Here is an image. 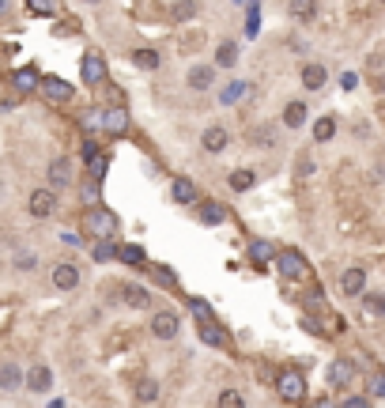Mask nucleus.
Returning a JSON list of instances; mask_svg holds the SVG:
<instances>
[{
	"instance_id": "1",
	"label": "nucleus",
	"mask_w": 385,
	"mask_h": 408,
	"mask_svg": "<svg viewBox=\"0 0 385 408\" xmlns=\"http://www.w3.org/2000/svg\"><path fill=\"white\" fill-rule=\"evenodd\" d=\"M83 227H87V235H91V238H99V242H110V238L117 235V215L110 212V208H87Z\"/></svg>"
},
{
	"instance_id": "2",
	"label": "nucleus",
	"mask_w": 385,
	"mask_h": 408,
	"mask_svg": "<svg viewBox=\"0 0 385 408\" xmlns=\"http://www.w3.org/2000/svg\"><path fill=\"white\" fill-rule=\"evenodd\" d=\"M276 389H279V397H284L287 405H299L302 397H306V378H302L295 367H287V371L276 374Z\"/></svg>"
},
{
	"instance_id": "3",
	"label": "nucleus",
	"mask_w": 385,
	"mask_h": 408,
	"mask_svg": "<svg viewBox=\"0 0 385 408\" xmlns=\"http://www.w3.org/2000/svg\"><path fill=\"white\" fill-rule=\"evenodd\" d=\"M276 269H279V276L284 280H302L306 276V258H302L299 250H279L276 253Z\"/></svg>"
},
{
	"instance_id": "4",
	"label": "nucleus",
	"mask_w": 385,
	"mask_h": 408,
	"mask_svg": "<svg viewBox=\"0 0 385 408\" xmlns=\"http://www.w3.org/2000/svg\"><path fill=\"white\" fill-rule=\"evenodd\" d=\"M178 329H181L178 314H170V310H163V314L151 318V333H155L159 340H174V337H178Z\"/></svg>"
},
{
	"instance_id": "5",
	"label": "nucleus",
	"mask_w": 385,
	"mask_h": 408,
	"mask_svg": "<svg viewBox=\"0 0 385 408\" xmlns=\"http://www.w3.org/2000/svg\"><path fill=\"white\" fill-rule=\"evenodd\" d=\"M125 129H128V110H125V106H110V110H102V133L121 136Z\"/></svg>"
},
{
	"instance_id": "6",
	"label": "nucleus",
	"mask_w": 385,
	"mask_h": 408,
	"mask_svg": "<svg viewBox=\"0 0 385 408\" xmlns=\"http://www.w3.org/2000/svg\"><path fill=\"white\" fill-rule=\"evenodd\" d=\"M38 91H42L50 102H68V99H72V87L64 84L61 76H42V84H38Z\"/></svg>"
},
{
	"instance_id": "7",
	"label": "nucleus",
	"mask_w": 385,
	"mask_h": 408,
	"mask_svg": "<svg viewBox=\"0 0 385 408\" xmlns=\"http://www.w3.org/2000/svg\"><path fill=\"white\" fill-rule=\"evenodd\" d=\"M23 382H27V389H34V394H46V389L53 386V374L46 363H34L27 374H23Z\"/></svg>"
},
{
	"instance_id": "8",
	"label": "nucleus",
	"mask_w": 385,
	"mask_h": 408,
	"mask_svg": "<svg viewBox=\"0 0 385 408\" xmlns=\"http://www.w3.org/2000/svg\"><path fill=\"white\" fill-rule=\"evenodd\" d=\"M53 208H57V197H53L50 189H34V193H30V215H34V220L53 215Z\"/></svg>"
},
{
	"instance_id": "9",
	"label": "nucleus",
	"mask_w": 385,
	"mask_h": 408,
	"mask_svg": "<svg viewBox=\"0 0 385 408\" xmlns=\"http://www.w3.org/2000/svg\"><path fill=\"white\" fill-rule=\"evenodd\" d=\"M351 378H355V363H351V359H333V363H328V382H333L336 389L351 386Z\"/></svg>"
},
{
	"instance_id": "10",
	"label": "nucleus",
	"mask_w": 385,
	"mask_h": 408,
	"mask_svg": "<svg viewBox=\"0 0 385 408\" xmlns=\"http://www.w3.org/2000/svg\"><path fill=\"white\" fill-rule=\"evenodd\" d=\"M340 287H344V295H363L366 291V269H344Z\"/></svg>"
},
{
	"instance_id": "11",
	"label": "nucleus",
	"mask_w": 385,
	"mask_h": 408,
	"mask_svg": "<svg viewBox=\"0 0 385 408\" xmlns=\"http://www.w3.org/2000/svg\"><path fill=\"white\" fill-rule=\"evenodd\" d=\"M83 79L87 84H102V79H106V61H102V53H87L83 57Z\"/></svg>"
},
{
	"instance_id": "12",
	"label": "nucleus",
	"mask_w": 385,
	"mask_h": 408,
	"mask_svg": "<svg viewBox=\"0 0 385 408\" xmlns=\"http://www.w3.org/2000/svg\"><path fill=\"white\" fill-rule=\"evenodd\" d=\"M212 84H215V68H212V65L189 68V87H192V91H208Z\"/></svg>"
},
{
	"instance_id": "13",
	"label": "nucleus",
	"mask_w": 385,
	"mask_h": 408,
	"mask_svg": "<svg viewBox=\"0 0 385 408\" xmlns=\"http://www.w3.org/2000/svg\"><path fill=\"white\" fill-rule=\"evenodd\" d=\"M76 284H79V269H76V265H57V269H53V287H61V291H72Z\"/></svg>"
},
{
	"instance_id": "14",
	"label": "nucleus",
	"mask_w": 385,
	"mask_h": 408,
	"mask_svg": "<svg viewBox=\"0 0 385 408\" xmlns=\"http://www.w3.org/2000/svg\"><path fill=\"white\" fill-rule=\"evenodd\" d=\"M50 182H53V186H57V189H64V186H68V182H72V163H68V159H53V163H50Z\"/></svg>"
},
{
	"instance_id": "15",
	"label": "nucleus",
	"mask_w": 385,
	"mask_h": 408,
	"mask_svg": "<svg viewBox=\"0 0 385 408\" xmlns=\"http://www.w3.org/2000/svg\"><path fill=\"white\" fill-rule=\"evenodd\" d=\"M106 171H110V155H106V151H95V155L87 159V174H91L95 186H99V182L106 178Z\"/></svg>"
},
{
	"instance_id": "16",
	"label": "nucleus",
	"mask_w": 385,
	"mask_h": 408,
	"mask_svg": "<svg viewBox=\"0 0 385 408\" xmlns=\"http://www.w3.org/2000/svg\"><path fill=\"white\" fill-rule=\"evenodd\" d=\"M227 129H219V125H212V129H204V136H200V144H204L208 151H223L227 148Z\"/></svg>"
},
{
	"instance_id": "17",
	"label": "nucleus",
	"mask_w": 385,
	"mask_h": 408,
	"mask_svg": "<svg viewBox=\"0 0 385 408\" xmlns=\"http://www.w3.org/2000/svg\"><path fill=\"white\" fill-rule=\"evenodd\" d=\"M325 79H328V72L321 65H306V68H302V87H310V91H321Z\"/></svg>"
},
{
	"instance_id": "18",
	"label": "nucleus",
	"mask_w": 385,
	"mask_h": 408,
	"mask_svg": "<svg viewBox=\"0 0 385 408\" xmlns=\"http://www.w3.org/2000/svg\"><path fill=\"white\" fill-rule=\"evenodd\" d=\"M23 386V371L15 363H0V389H19Z\"/></svg>"
},
{
	"instance_id": "19",
	"label": "nucleus",
	"mask_w": 385,
	"mask_h": 408,
	"mask_svg": "<svg viewBox=\"0 0 385 408\" xmlns=\"http://www.w3.org/2000/svg\"><path fill=\"white\" fill-rule=\"evenodd\" d=\"M12 84L19 87V91H38V84H42V76H38L34 68H19V72L12 76Z\"/></svg>"
},
{
	"instance_id": "20",
	"label": "nucleus",
	"mask_w": 385,
	"mask_h": 408,
	"mask_svg": "<svg viewBox=\"0 0 385 408\" xmlns=\"http://www.w3.org/2000/svg\"><path fill=\"white\" fill-rule=\"evenodd\" d=\"M174 201H178V204H192V201H197V186H192V178H178V182H174Z\"/></svg>"
},
{
	"instance_id": "21",
	"label": "nucleus",
	"mask_w": 385,
	"mask_h": 408,
	"mask_svg": "<svg viewBox=\"0 0 385 408\" xmlns=\"http://www.w3.org/2000/svg\"><path fill=\"white\" fill-rule=\"evenodd\" d=\"M200 340L212 344V348H223V344H227V337H223V329L215 322H200Z\"/></svg>"
},
{
	"instance_id": "22",
	"label": "nucleus",
	"mask_w": 385,
	"mask_h": 408,
	"mask_svg": "<svg viewBox=\"0 0 385 408\" xmlns=\"http://www.w3.org/2000/svg\"><path fill=\"white\" fill-rule=\"evenodd\" d=\"M253 186H257L253 171H235L230 174V189H235V193H246V189H253Z\"/></svg>"
},
{
	"instance_id": "23",
	"label": "nucleus",
	"mask_w": 385,
	"mask_h": 408,
	"mask_svg": "<svg viewBox=\"0 0 385 408\" xmlns=\"http://www.w3.org/2000/svg\"><path fill=\"white\" fill-rule=\"evenodd\" d=\"M250 258H253V265H268V261H276V250H272V242H253Z\"/></svg>"
},
{
	"instance_id": "24",
	"label": "nucleus",
	"mask_w": 385,
	"mask_h": 408,
	"mask_svg": "<svg viewBox=\"0 0 385 408\" xmlns=\"http://www.w3.org/2000/svg\"><path fill=\"white\" fill-rule=\"evenodd\" d=\"M302 122H306V106H302V102H291V106L284 110V125L287 129H299Z\"/></svg>"
},
{
	"instance_id": "25",
	"label": "nucleus",
	"mask_w": 385,
	"mask_h": 408,
	"mask_svg": "<svg viewBox=\"0 0 385 408\" xmlns=\"http://www.w3.org/2000/svg\"><path fill=\"white\" fill-rule=\"evenodd\" d=\"M363 310H366L371 318H382V314H385V295H382V291L363 295Z\"/></svg>"
},
{
	"instance_id": "26",
	"label": "nucleus",
	"mask_w": 385,
	"mask_h": 408,
	"mask_svg": "<svg viewBox=\"0 0 385 408\" xmlns=\"http://www.w3.org/2000/svg\"><path fill=\"white\" fill-rule=\"evenodd\" d=\"M235 61H238V46L235 42H223L219 50H215V65H219V68H230Z\"/></svg>"
},
{
	"instance_id": "27",
	"label": "nucleus",
	"mask_w": 385,
	"mask_h": 408,
	"mask_svg": "<svg viewBox=\"0 0 385 408\" xmlns=\"http://www.w3.org/2000/svg\"><path fill=\"white\" fill-rule=\"evenodd\" d=\"M121 295H125L128 307H136V310L148 307V291H144V287H136V284H125V287H121Z\"/></svg>"
},
{
	"instance_id": "28",
	"label": "nucleus",
	"mask_w": 385,
	"mask_h": 408,
	"mask_svg": "<svg viewBox=\"0 0 385 408\" xmlns=\"http://www.w3.org/2000/svg\"><path fill=\"white\" fill-rule=\"evenodd\" d=\"M227 220V212H223V204H204L200 208V223H208V227H215V223Z\"/></svg>"
},
{
	"instance_id": "29",
	"label": "nucleus",
	"mask_w": 385,
	"mask_h": 408,
	"mask_svg": "<svg viewBox=\"0 0 385 408\" xmlns=\"http://www.w3.org/2000/svg\"><path fill=\"white\" fill-rule=\"evenodd\" d=\"M132 61H136V68H148V72L159 68V53H155V50H136Z\"/></svg>"
},
{
	"instance_id": "30",
	"label": "nucleus",
	"mask_w": 385,
	"mask_h": 408,
	"mask_svg": "<svg viewBox=\"0 0 385 408\" xmlns=\"http://www.w3.org/2000/svg\"><path fill=\"white\" fill-rule=\"evenodd\" d=\"M333 136H336V122L333 117H321V122L314 125V140L325 144V140H333Z\"/></svg>"
},
{
	"instance_id": "31",
	"label": "nucleus",
	"mask_w": 385,
	"mask_h": 408,
	"mask_svg": "<svg viewBox=\"0 0 385 408\" xmlns=\"http://www.w3.org/2000/svg\"><path fill=\"white\" fill-rule=\"evenodd\" d=\"M79 125H83V133H102V110H87Z\"/></svg>"
},
{
	"instance_id": "32",
	"label": "nucleus",
	"mask_w": 385,
	"mask_h": 408,
	"mask_svg": "<svg viewBox=\"0 0 385 408\" xmlns=\"http://www.w3.org/2000/svg\"><path fill=\"white\" fill-rule=\"evenodd\" d=\"M219 408H246V397L238 389H223L219 394Z\"/></svg>"
},
{
	"instance_id": "33",
	"label": "nucleus",
	"mask_w": 385,
	"mask_h": 408,
	"mask_svg": "<svg viewBox=\"0 0 385 408\" xmlns=\"http://www.w3.org/2000/svg\"><path fill=\"white\" fill-rule=\"evenodd\" d=\"M117 253H121L125 265H144V250H140V246H121Z\"/></svg>"
},
{
	"instance_id": "34",
	"label": "nucleus",
	"mask_w": 385,
	"mask_h": 408,
	"mask_svg": "<svg viewBox=\"0 0 385 408\" xmlns=\"http://www.w3.org/2000/svg\"><path fill=\"white\" fill-rule=\"evenodd\" d=\"M136 397H140V401H155V397H159V386H155V382H140V386H136Z\"/></svg>"
},
{
	"instance_id": "35",
	"label": "nucleus",
	"mask_w": 385,
	"mask_h": 408,
	"mask_svg": "<svg viewBox=\"0 0 385 408\" xmlns=\"http://www.w3.org/2000/svg\"><path fill=\"white\" fill-rule=\"evenodd\" d=\"M246 87H250V84H230L227 91H223V102H238V99H246Z\"/></svg>"
},
{
	"instance_id": "36",
	"label": "nucleus",
	"mask_w": 385,
	"mask_h": 408,
	"mask_svg": "<svg viewBox=\"0 0 385 408\" xmlns=\"http://www.w3.org/2000/svg\"><path fill=\"white\" fill-rule=\"evenodd\" d=\"M114 258V242H99L95 246V261H110Z\"/></svg>"
},
{
	"instance_id": "37",
	"label": "nucleus",
	"mask_w": 385,
	"mask_h": 408,
	"mask_svg": "<svg viewBox=\"0 0 385 408\" xmlns=\"http://www.w3.org/2000/svg\"><path fill=\"white\" fill-rule=\"evenodd\" d=\"M340 408H371V401L366 397H359V394H351V397H344Z\"/></svg>"
},
{
	"instance_id": "38",
	"label": "nucleus",
	"mask_w": 385,
	"mask_h": 408,
	"mask_svg": "<svg viewBox=\"0 0 385 408\" xmlns=\"http://www.w3.org/2000/svg\"><path fill=\"white\" fill-rule=\"evenodd\" d=\"M170 12H174V19H189V15H197V4H174Z\"/></svg>"
},
{
	"instance_id": "39",
	"label": "nucleus",
	"mask_w": 385,
	"mask_h": 408,
	"mask_svg": "<svg viewBox=\"0 0 385 408\" xmlns=\"http://www.w3.org/2000/svg\"><path fill=\"white\" fill-rule=\"evenodd\" d=\"M291 12L299 15V19H314V15H317V8H314V4H291Z\"/></svg>"
},
{
	"instance_id": "40",
	"label": "nucleus",
	"mask_w": 385,
	"mask_h": 408,
	"mask_svg": "<svg viewBox=\"0 0 385 408\" xmlns=\"http://www.w3.org/2000/svg\"><path fill=\"white\" fill-rule=\"evenodd\" d=\"M189 307H192V314H197L200 322H212V310H208V307H204V302H200V299H192Z\"/></svg>"
},
{
	"instance_id": "41",
	"label": "nucleus",
	"mask_w": 385,
	"mask_h": 408,
	"mask_svg": "<svg viewBox=\"0 0 385 408\" xmlns=\"http://www.w3.org/2000/svg\"><path fill=\"white\" fill-rule=\"evenodd\" d=\"M155 280H159L163 287H174V284H178V280H174V276H170V272H166L163 265H155Z\"/></svg>"
},
{
	"instance_id": "42",
	"label": "nucleus",
	"mask_w": 385,
	"mask_h": 408,
	"mask_svg": "<svg viewBox=\"0 0 385 408\" xmlns=\"http://www.w3.org/2000/svg\"><path fill=\"white\" fill-rule=\"evenodd\" d=\"M371 389H374L378 397H385V374H382V371H378V374H371Z\"/></svg>"
},
{
	"instance_id": "43",
	"label": "nucleus",
	"mask_w": 385,
	"mask_h": 408,
	"mask_svg": "<svg viewBox=\"0 0 385 408\" xmlns=\"http://www.w3.org/2000/svg\"><path fill=\"white\" fill-rule=\"evenodd\" d=\"M246 35H257V4L250 8V19H246Z\"/></svg>"
},
{
	"instance_id": "44",
	"label": "nucleus",
	"mask_w": 385,
	"mask_h": 408,
	"mask_svg": "<svg viewBox=\"0 0 385 408\" xmlns=\"http://www.w3.org/2000/svg\"><path fill=\"white\" fill-rule=\"evenodd\" d=\"M30 12H34V15H50L53 8H50V4H42V0H34V4H30Z\"/></svg>"
},
{
	"instance_id": "45",
	"label": "nucleus",
	"mask_w": 385,
	"mask_h": 408,
	"mask_svg": "<svg viewBox=\"0 0 385 408\" xmlns=\"http://www.w3.org/2000/svg\"><path fill=\"white\" fill-rule=\"evenodd\" d=\"M310 408H340V405H336V401H328V397H317V401L310 405Z\"/></svg>"
},
{
	"instance_id": "46",
	"label": "nucleus",
	"mask_w": 385,
	"mask_h": 408,
	"mask_svg": "<svg viewBox=\"0 0 385 408\" xmlns=\"http://www.w3.org/2000/svg\"><path fill=\"white\" fill-rule=\"evenodd\" d=\"M50 408H64V401H53V405H50Z\"/></svg>"
},
{
	"instance_id": "47",
	"label": "nucleus",
	"mask_w": 385,
	"mask_h": 408,
	"mask_svg": "<svg viewBox=\"0 0 385 408\" xmlns=\"http://www.w3.org/2000/svg\"><path fill=\"white\" fill-rule=\"evenodd\" d=\"M382 95H385V79H382Z\"/></svg>"
}]
</instances>
